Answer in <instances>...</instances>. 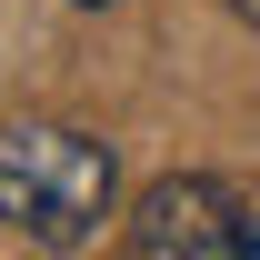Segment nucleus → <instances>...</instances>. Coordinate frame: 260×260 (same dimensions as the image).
<instances>
[{
  "label": "nucleus",
  "mask_w": 260,
  "mask_h": 260,
  "mask_svg": "<svg viewBox=\"0 0 260 260\" xmlns=\"http://www.w3.org/2000/svg\"><path fill=\"white\" fill-rule=\"evenodd\" d=\"M110 190H120V160L100 130H70V120L0 130V230H20L40 250H80L110 220Z\"/></svg>",
  "instance_id": "f257e3e1"
},
{
  "label": "nucleus",
  "mask_w": 260,
  "mask_h": 260,
  "mask_svg": "<svg viewBox=\"0 0 260 260\" xmlns=\"http://www.w3.org/2000/svg\"><path fill=\"white\" fill-rule=\"evenodd\" d=\"M240 230H250V200L210 170H180V180L140 190L120 240H130V260H240Z\"/></svg>",
  "instance_id": "f03ea898"
},
{
  "label": "nucleus",
  "mask_w": 260,
  "mask_h": 260,
  "mask_svg": "<svg viewBox=\"0 0 260 260\" xmlns=\"http://www.w3.org/2000/svg\"><path fill=\"white\" fill-rule=\"evenodd\" d=\"M240 260H260V220H250V230H240Z\"/></svg>",
  "instance_id": "7ed1b4c3"
},
{
  "label": "nucleus",
  "mask_w": 260,
  "mask_h": 260,
  "mask_svg": "<svg viewBox=\"0 0 260 260\" xmlns=\"http://www.w3.org/2000/svg\"><path fill=\"white\" fill-rule=\"evenodd\" d=\"M230 10H240V20H250V30H260V0H230Z\"/></svg>",
  "instance_id": "20e7f679"
},
{
  "label": "nucleus",
  "mask_w": 260,
  "mask_h": 260,
  "mask_svg": "<svg viewBox=\"0 0 260 260\" xmlns=\"http://www.w3.org/2000/svg\"><path fill=\"white\" fill-rule=\"evenodd\" d=\"M80 10H110V0H80Z\"/></svg>",
  "instance_id": "39448f33"
}]
</instances>
